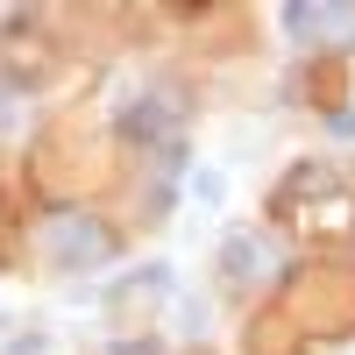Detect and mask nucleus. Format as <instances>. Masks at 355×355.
<instances>
[{
    "mask_svg": "<svg viewBox=\"0 0 355 355\" xmlns=\"http://www.w3.org/2000/svg\"><path fill=\"white\" fill-rule=\"evenodd\" d=\"M36 256L50 263V270H85V263H107L114 256V234L100 220H85V214H50L36 227Z\"/></svg>",
    "mask_w": 355,
    "mask_h": 355,
    "instance_id": "nucleus-1",
    "label": "nucleus"
},
{
    "mask_svg": "<svg viewBox=\"0 0 355 355\" xmlns=\"http://www.w3.org/2000/svg\"><path fill=\"white\" fill-rule=\"evenodd\" d=\"M227 263H234V277H270V242L263 234H227Z\"/></svg>",
    "mask_w": 355,
    "mask_h": 355,
    "instance_id": "nucleus-3",
    "label": "nucleus"
},
{
    "mask_svg": "<svg viewBox=\"0 0 355 355\" xmlns=\"http://www.w3.org/2000/svg\"><path fill=\"white\" fill-rule=\"evenodd\" d=\"M291 36H334V50L355 36V8H284Z\"/></svg>",
    "mask_w": 355,
    "mask_h": 355,
    "instance_id": "nucleus-2",
    "label": "nucleus"
}]
</instances>
